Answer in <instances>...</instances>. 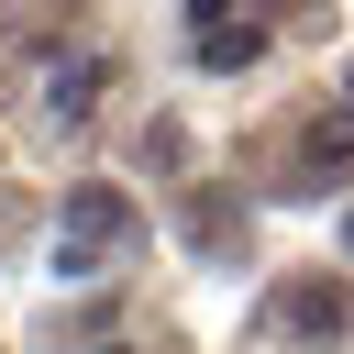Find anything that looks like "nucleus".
Here are the masks:
<instances>
[{"label": "nucleus", "instance_id": "1", "mask_svg": "<svg viewBox=\"0 0 354 354\" xmlns=\"http://www.w3.org/2000/svg\"><path fill=\"white\" fill-rule=\"evenodd\" d=\"M133 243H144V210H133L122 188H77V199L55 210V277H111Z\"/></svg>", "mask_w": 354, "mask_h": 354}, {"label": "nucleus", "instance_id": "7", "mask_svg": "<svg viewBox=\"0 0 354 354\" xmlns=\"http://www.w3.org/2000/svg\"><path fill=\"white\" fill-rule=\"evenodd\" d=\"M343 243H354V221H343Z\"/></svg>", "mask_w": 354, "mask_h": 354}, {"label": "nucleus", "instance_id": "2", "mask_svg": "<svg viewBox=\"0 0 354 354\" xmlns=\"http://www.w3.org/2000/svg\"><path fill=\"white\" fill-rule=\"evenodd\" d=\"M354 321V288L343 277H288L277 299H266V332H299V343H321V332H343Z\"/></svg>", "mask_w": 354, "mask_h": 354}, {"label": "nucleus", "instance_id": "6", "mask_svg": "<svg viewBox=\"0 0 354 354\" xmlns=\"http://www.w3.org/2000/svg\"><path fill=\"white\" fill-rule=\"evenodd\" d=\"M100 354H144V343H100Z\"/></svg>", "mask_w": 354, "mask_h": 354}, {"label": "nucleus", "instance_id": "3", "mask_svg": "<svg viewBox=\"0 0 354 354\" xmlns=\"http://www.w3.org/2000/svg\"><path fill=\"white\" fill-rule=\"evenodd\" d=\"M88 100H100V55H55L44 66V111L55 122H88Z\"/></svg>", "mask_w": 354, "mask_h": 354}, {"label": "nucleus", "instance_id": "4", "mask_svg": "<svg viewBox=\"0 0 354 354\" xmlns=\"http://www.w3.org/2000/svg\"><path fill=\"white\" fill-rule=\"evenodd\" d=\"M254 55H266V22H199V66L232 77V66H254Z\"/></svg>", "mask_w": 354, "mask_h": 354}, {"label": "nucleus", "instance_id": "5", "mask_svg": "<svg viewBox=\"0 0 354 354\" xmlns=\"http://www.w3.org/2000/svg\"><path fill=\"white\" fill-rule=\"evenodd\" d=\"M177 11H188V33H199V22H221V0H177Z\"/></svg>", "mask_w": 354, "mask_h": 354}]
</instances>
